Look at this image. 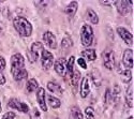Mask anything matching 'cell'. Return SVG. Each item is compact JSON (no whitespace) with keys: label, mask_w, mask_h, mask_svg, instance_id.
<instances>
[{"label":"cell","mask_w":134,"mask_h":119,"mask_svg":"<svg viewBox=\"0 0 134 119\" xmlns=\"http://www.w3.org/2000/svg\"><path fill=\"white\" fill-rule=\"evenodd\" d=\"M13 26L21 37H30L32 33V25L23 16H16L13 19Z\"/></svg>","instance_id":"cell-1"},{"label":"cell","mask_w":134,"mask_h":119,"mask_svg":"<svg viewBox=\"0 0 134 119\" xmlns=\"http://www.w3.org/2000/svg\"><path fill=\"white\" fill-rule=\"evenodd\" d=\"M81 42L84 46H90L93 42V31L89 25H83L81 29Z\"/></svg>","instance_id":"cell-2"},{"label":"cell","mask_w":134,"mask_h":119,"mask_svg":"<svg viewBox=\"0 0 134 119\" xmlns=\"http://www.w3.org/2000/svg\"><path fill=\"white\" fill-rule=\"evenodd\" d=\"M43 52V44L41 42H35L30 47V50L27 52V56L28 59L31 63L36 62L39 57H40V54Z\"/></svg>","instance_id":"cell-3"},{"label":"cell","mask_w":134,"mask_h":119,"mask_svg":"<svg viewBox=\"0 0 134 119\" xmlns=\"http://www.w3.org/2000/svg\"><path fill=\"white\" fill-rule=\"evenodd\" d=\"M25 66V60L24 57L20 55V54H15L11 57V72L12 74H16L18 71H20L21 69H24Z\"/></svg>","instance_id":"cell-4"},{"label":"cell","mask_w":134,"mask_h":119,"mask_svg":"<svg viewBox=\"0 0 134 119\" xmlns=\"http://www.w3.org/2000/svg\"><path fill=\"white\" fill-rule=\"evenodd\" d=\"M102 60L104 67L108 70H113L115 67V56L113 50L110 49H105L102 53Z\"/></svg>","instance_id":"cell-5"},{"label":"cell","mask_w":134,"mask_h":119,"mask_svg":"<svg viewBox=\"0 0 134 119\" xmlns=\"http://www.w3.org/2000/svg\"><path fill=\"white\" fill-rule=\"evenodd\" d=\"M8 107H10V109H13V110H17L21 113H29V107L28 105L25 103V102H21L17 99H11L8 103Z\"/></svg>","instance_id":"cell-6"},{"label":"cell","mask_w":134,"mask_h":119,"mask_svg":"<svg viewBox=\"0 0 134 119\" xmlns=\"http://www.w3.org/2000/svg\"><path fill=\"white\" fill-rule=\"evenodd\" d=\"M37 101L40 106V109L44 112H47V105H46V94H45V89L44 88H39L37 91Z\"/></svg>","instance_id":"cell-7"},{"label":"cell","mask_w":134,"mask_h":119,"mask_svg":"<svg viewBox=\"0 0 134 119\" xmlns=\"http://www.w3.org/2000/svg\"><path fill=\"white\" fill-rule=\"evenodd\" d=\"M41 61H42V67L45 70H48L54 63V57L52 55V53H49L48 50H44L43 49Z\"/></svg>","instance_id":"cell-8"},{"label":"cell","mask_w":134,"mask_h":119,"mask_svg":"<svg viewBox=\"0 0 134 119\" xmlns=\"http://www.w3.org/2000/svg\"><path fill=\"white\" fill-rule=\"evenodd\" d=\"M117 33L119 35V37L124 40L128 45H132L133 44V35L129 30H127L124 27H118L117 28Z\"/></svg>","instance_id":"cell-9"},{"label":"cell","mask_w":134,"mask_h":119,"mask_svg":"<svg viewBox=\"0 0 134 119\" xmlns=\"http://www.w3.org/2000/svg\"><path fill=\"white\" fill-rule=\"evenodd\" d=\"M43 41H44V43H45L47 46H49L53 49H55L56 47H57V41H56V37H55V35L53 33L52 31L44 32Z\"/></svg>","instance_id":"cell-10"},{"label":"cell","mask_w":134,"mask_h":119,"mask_svg":"<svg viewBox=\"0 0 134 119\" xmlns=\"http://www.w3.org/2000/svg\"><path fill=\"white\" fill-rule=\"evenodd\" d=\"M114 4H116L118 12L121 15H126L131 10V7L133 5V1H114Z\"/></svg>","instance_id":"cell-11"},{"label":"cell","mask_w":134,"mask_h":119,"mask_svg":"<svg viewBox=\"0 0 134 119\" xmlns=\"http://www.w3.org/2000/svg\"><path fill=\"white\" fill-rule=\"evenodd\" d=\"M122 63L126 66L128 70H131L133 68V50L132 49H126L122 56Z\"/></svg>","instance_id":"cell-12"},{"label":"cell","mask_w":134,"mask_h":119,"mask_svg":"<svg viewBox=\"0 0 134 119\" xmlns=\"http://www.w3.org/2000/svg\"><path fill=\"white\" fill-rule=\"evenodd\" d=\"M66 70V60L64 58H59L55 61V71L60 76H63Z\"/></svg>","instance_id":"cell-13"},{"label":"cell","mask_w":134,"mask_h":119,"mask_svg":"<svg viewBox=\"0 0 134 119\" xmlns=\"http://www.w3.org/2000/svg\"><path fill=\"white\" fill-rule=\"evenodd\" d=\"M81 97L83 99L87 98L89 92H90V84H89V78L88 77H84L82 80V83H81Z\"/></svg>","instance_id":"cell-14"},{"label":"cell","mask_w":134,"mask_h":119,"mask_svg":"<svg viewBox=\"0 0 134 119\" xmlns=\"http://www.w3.org/2000/svg\"><path fill=\"white\" fill-rule=\"evenodd\" d=\"M77 8H79V3H77V1H72V2L69 3L68 7L65 8L64 13L69 17H73L76 13V11H77Z\"/></svg>","instance_id":"cell-15"},{"label":"cell","mask_w":134,"mask_h":119,"mask_svg":"<svg viewBox=\"0 0 134 119\" xmlns=\"http://www.w3.org/2000/svg\"><path fill=\"white\" fill-rule=\"evenodd\" d=\"M82 57H83V59H87L89 61H94L97 58L96 50L92 48H87L82 52Z\"/></svg>","instance_id":"cell-16"},{"label":"cell","mask_w":134,"mask_h":119,"mask_svg":"<svg viewBox=\"0 0 134 119\" xmlns=\"http://www.w3.org/2000/svg\"><path fill=\"white\" fill-rule=\"evenodd\" d=\"M46 98H47V102L52 109H58V107H60L61 102L58 98H56V97H54L52 94H47Z\"/></svg>","instance_id":"cell-17"},{"label":"cell","mask_w":134,"mask_h":119,"mask_svg":"<svg viewBox=\"0 0 134 119\" xmlns=\"http://www.w3.org/2000/svg\"><path fill=\"white\" fill-rule=\"evenodd\" d=\"M47 89L53 93H59V94L62 93L61 86L57 83H54V82H48L47 83Z\"/></svg>","instance_id":"cell-18"},{"label":"cell","mask_w":134,"mask_h":119,"mask_svg":"<svg viewBox=\"0 0 134 119\" xmlns=\"http://www.w3.org/2000/svg\"><path fill=\"white\" fill-rule=\"evenodd\" d=\"M126 102L129 107H133V85H130L126 92Z\"/></svg>","instance_id":"cell-19"},{"label":"cell","mask_w":134,"mask_h":119,"mask_svg":"<svg viewBox=\"0 0 134 119\" xmlns=\"http://www.w3.org/2000/svg\"><path fill=\"white\" fill-rule=\"evenodd\" d=\"M70 119H83V114L79 106H73L70 112Z\"/></svg>","instance_id":"cell-20"},{"label":"cell","mask_w":134,"mask_h":119,"mask_svg":"<svg viewBox=\"0 0 134 119\" xmlns=\"http://www.w3.org/2000/svg\"><path fill=\"white\" fill-rule=\"evenodd\" d=\"M38 86H39V84H38V82H37L35 78H30V80L27 82L26 89H27V91H28L29 93H31V92L36 91V90L38 89Z\"/></svg>","instance_id":"cell-21"},{"label":"cell","mask_w":134,"mask_h":119,"mask_svg":"<svg viewBox=\"0 0 134 119\" xmlns=\"http://www.w3.org/2000/svg\"><path fill=\"white\" fill-rule=\"evenodd\" d=\"M120 78H121L122 82L126 83V84L130 83L131 80H132V72H131V70H128L127 69V70L121 71L120 72Z\"/></svg>","instance_id":"cell-22"},{"label":"cell","mask_w":134,"mask_h":119,"mask_svg":"<svg viewBox=\"0 0 134 119\" xmlns=\"http://www.w3.org/2000/svg\"><path fill=\"white\" fill-rule=\"evenodd\" d=\"M87 15H88V18L90 19V21H91L92 24L97 25V24L99 23V17H98L97 13L94 12L92 9H88V10H87Z\"/></svg>","instance_id":"cell-23"},{"label":"cell","mask_w":134,"mask_h":119,"mask_svg":"<svg viewBox=\"0 0 134 119\" xmlns=\"http://www.w3.org/2000/svg\"><path fill=\"white\" fill-rule=\"evenodd\" d=\"M13 76H14V80H15V81L20 82V81L25 80V78L28 76V72H27L25 69H21V70H20V71H18L16 74H14Z\"/></svg>","instance_id":"cell-24"},{"label":"cell","mask_w":134,"mask_h":119,"mask_svg":"<svg viewBox=\"0 0 134 119\" xmlns=\"http://www.w3.org/2000/svg\"><path fill=\"white\" fill-rule=\"evenodd\" d=\"M74 62H75V57L74 56H71L68 60V62H66V71H68V74L72 75L73 73V70H74Z\"/></svg>","instance_id":"cell-25"},{"label":"cell","mask_w":134,"mask_h":119,"mask_svg":"<svg viewBox=\"0 0 134 119\" xmlns=\"http://www.w3.org/2000/svg\"><path fill=\"white\" fill-rule=\"evenodd\" d=\"M72 45H73V41L71 40V38L66 37V38H63V39H62V41H61V47H62V48L68 49V48H70Z\"/></svg>","instance_id":"cell-26"},{"label":"cell","mask_w":134,"mask_h":119,"mask_svg":"<svg viewBox=\"0 0 134 119\" xmlns=\"http://www.w3.org/2000/svg\"><path fill=\"white\" fill-rule=\"evenodd\" d=\"M80 78H81V73L79 71H73V73L71 75V81H72L73 86H77Z\"/></svg>","instance_id":"cell-27"},{"label":"cell","mask_w":134,"mask_h":119,"mask_svg":"<svg viewBox=\"0 0 134 119\" xmlns=\"http://www.w3.org/2000/svg\"><path fill=\"white\" fill-rule=\"evenodd\" d=\"M85 117H86V119H93L94 118V110H93V107H91V106L86 107V110H85Z\"/></svg>","instance_id":"cell-28"},{"label":"cell","mask_w":134,"mask_h":119,"mask_svg":"<svg viewBox=\"0 0 134 119\" xmlns=\"http://www.w3.org/2000/svg\"><path fill=\"white\" fill-rule=\"evenodd\" d=\"M30 119H42L41 113L39 112V110L33 109L32 111H30Z\"/></svg>","instance_id":"cell-29"},{"label":"cell","mask_w":134,"mask_h":119,"mask_svg":"<svg viewBox=\"0 0 134 119\" xmlns=\"http://www.w3.org/2000/svg\"><path fill=\"white\" fill-rule=\"evenodd\" d=\"M1 119H15V114L13 112H8L3 115Z\"/></svg>","instance_id":"cell-30"},{"label":"cell","mask_w":134,"mask_h":119,"mask_svg":"<svg viewBox=\"0 0 134 119\" xmlns=\"http://www.w3.org/2000/svg\"><path fill=\"white\" fill-rule=\"evenodd\" d=\"M77 63H79V66L83 69H87V63L85 61V59L83 58H80V59H77Z\"/></svg>","instance_id":"cell-31"},{"label":"cell","mask_w":134,"mask_h":119,"mask_svg":"<svg viewBox=\"0 0 134 119\" xmlns=\"http://www.w3.org/2000/svg\"><path fill=\"white\" fill-rule=\"evenodd\" d=\"M5 66H7L5 59H4L2 56H0V71H1V70H4Z\"/></svg>","instance_id":"cell-32"},{"label":"cell","mask_w":134,"mask_h":119,"mask_svg":"<svg viewBox=\"0 0 134 119\" xmlns=\"http://www.w3.org/2000/svg\"><path fill=\"white\" fill-rule=\"evenodd\" d=\"M5 82H7V80L4 77V75L1 73V71H0V85H4Z\"/></svg>","instance_id":"cell-33"},{"label":"cell","mask_w":134,"mask_h":119,"mask_svg":"<svg viewBox=\"0 0 134 119\" xmlns=\"http://www.w3.org/2000/svg\"><path fill=\"white\" fill-rule=\"evenodd\" d=\"M113 3H114V1H101V4H104V5H110Z\"/></svg>","instance_id":"cell-34"},{"label":"cell","mask_w":134,"mask_h":119,"mask_svg":"<svg viewBox=\"0 0 134 119\" xmlns=\"http://www.w3.org/2000/svg\"><path fill=\"white\" fill-rule=\"evenodd\" d=\"M0 112H1V102H0Z\"/></svg>","instance_id":"cell-35"},{"label":"cell","mask_w":134,"mask_h":119,"mask_svg":"<svg viewBox=\"0 0 134 119\" xmlns=\"http://www.w3.org/2000/svg\"><path fill=\"white\" fill-rule=\"evenodd\" d=\"M128 119H133V117H129V118H128Z\"/></svg>","instance_id":"cell-36"}]
</instances>
